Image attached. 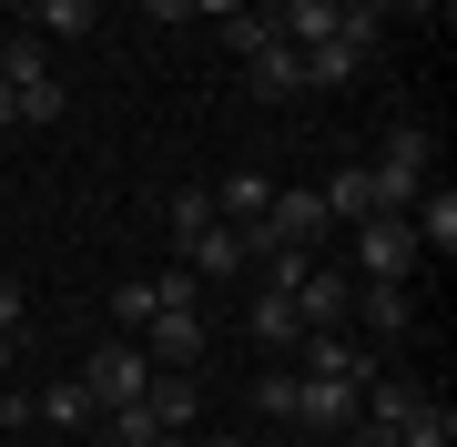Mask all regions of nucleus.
<instances>
[{"mask_svg": "<svg viewBox=\"0 0 457 447\" xmlns=\"http://www.w3.org/2000/svg\"><path fill=\"white\" fill-rule=\"evenodd\" d=\"M245 335L264 356H295V335H305V315H295V295H254L245 305Z\"/></svg>", "mask_w": 457, "mask_h": 447, "instance_id": "nucleus-15", "label": "nucleus"}, {"mask_svg": "<svg viewBox=\"0 0 457 447\" xmlns=\"http://www.w3.org/2000/svg\"><path fill=\"white\" fill-rule=\"evenodd\" d=\"M326 234H336L326 194H315V183H285V194L264 203V224H245V244H254V254H264V244H295V254H326Z\"/></svg>", "mask_w": 457, "mask_h": 447, "instance_id": "nucleus-2", "label": "nucleus"}, {"mask_svg": "<svg viewBox=\"0 0 457 447\" xmlns=\"http://www.w3.org/2000/svg\"><path fill=\"white\" fill-rule=\"evenodd\" d=\"M356 397H366L356 377H295V417H285V427L336 437V427H356Z\"/></svg>", "mask_w": 457, "mask_h": 447, "instance_id": "nucleus-6", "label": "nucleus"}, {"mask_svg": "<svg viewBox=\"0 0 457 447\" xmlns=\"http://www.w3.org/2000/svg\"><path fill=\"white\" fill-rule=\"evenodd\" d=\"M153 326V285H112V335H143Z\"/></svg>", "mask_w": 457, "mask_h": 447, "instance_id": "nucleus-22", "label": "nucleus"}, {"mask_svg": "<svg viewBox=\"0 0 457 447\" xmlns=\"http://www.w3.org/2000/svg\"><path fill=\"white\" fill-rule=\"evenodd\" d=\"M0 326H31V295H21V275H0Z\"/></svg>", "mask_w": 457, "mask_h": 447, "instance_id": "nucleus-26", "label": "nucleus"}, {"mask_svg": "<svg viewBox=\"0 0 457 447\" xmlns=\"http://www.w3.org/2000/svg\"><path fill=\"white\" fill-rule=\"evenodd\" d=\"M183 244V275H254V244H245V224H194V234H173Z\"/></svg>", "mask_w": 457, "mask_h": 447, "instance_id": "nucleus-7", "label": "nucleus"}, {"mask_svg": "<svg viewBox=\"0 0 457 447\" xmlns=\"http://www.w3.org/2000/svg\"><path fill=\"white\" fill-rule=\"evenodd\" d=\"M336 447H396L386 427H366V417H356V427H336Z\"/></svg>", "mask_w": 457, "mask_h": 447, "instance_id": "nucleus-28", "label": "nucleus"}, {"mask_svg": "<svg viewBox=\"0 0 457 447\" xmlns=\"http://www.w3.org/2000/svg\"><path fill=\"white\" fill-rule=\"evenodd\" d=\"M194 447H245V437H194Z\"/></svg>", "mask_w": 457, "mask_h": 447, "instance_id": "nucleus-34", "label": "nucleus"}, {"mask_svg": "<svg viewBox=\"0 0 457 447\" xmlns=\"http://www.w3.org/2000/svg\"><path fill=\"white\" fill-rule=\"evenodd\" d=\"M0 82H11L21 122H62V112H71V82L41 62V41H31V31H21V41H0Z\"/></svg>", "mask_w": 457, "mask_h": 447, "instance_id": "nucleus-3", "label": "nucleus"}, {"mask_svg": "<svg viewBox=\"0 0 457 447\" xmlns=\"http://www.w3.org/2000/svg\"><path fill=\"white\" fill-rule=\"evenodd\" d=\"M386 437H396V447H457V417H447V397H417Z\"/></svg>", "mask_w": 457, "mask_h": 447, "instance_id": "nucleus-18", "label": "nucleus"}, {"mask_svg": "<svg viewBox=\"0 0 457 447\" xmlns=\"http://www.w3.org/2000/svg\"><path fill=\"white\" fill-rule=\"evenodd\" d=\"M194 224H224V214H213L204 183H183V194H173V234H194Z\"/></svg>", "mask_w": 457, "mask_h": 447, "instance_id": "nucleus-24", "label": "nucleus"}, {"mask_svg": "<svg viewBox=\"0 0 457 447\" xmlns=\"http://www.w3.org/2000/svg\"><path fill=\"white\" fill-rule=\"evenodd\" d=\"M31 21H41V41H92L102 0H31Z\"/></svg>", "mask_w": 457, "mask_h": 447, "instance_id": "nucleus-20", "label": "nucleus"}, {"mask_svg": "<svg viewBox=\"0 0 457 447\" xmlns=\"http://www.w3.org/2000/svg\"><path fill=\"white\" fill-rule=\"evenodd\" d=\"M295 315H305V335H315V326H356V275L315 254V265H305V285H295Z\"/></svg>", "mask_w": 457, "mask_h": 447, "instance_id": "nucleus-8", "label": "nucleus"}, {"mask_svg": "<svg viewBox=\"0 0 457 447\" xmlns=\"http://www.w3.org/2000/svg\"><path fill=\"white\" fill-rule=\"evenodd\" d=\"M31 417H41V427H71V437H82V427H102V407H92V386H82V377L41 386V407H31Z\"/></svg>", "mask_w": 457, "mask_h": 447, "instance_id": "nucleus-17", "label": "nucleus"}, {"mask_svg": "<svg viewBox=\"0 0 457 447\" xmlns=\"http://www.w3.org/2000/svg\"><path fill=\"white\" fill-rule=\"evenodd\" d=\"M0 122H21V102H11V82H0Z\"/></svg>", "mask_w": 457, "mask_h": 447, "instance_id": "nucleus-33", "label": "nucleus"}, {"mask_svg": "<svg viewBox=\"0 0 457 447\" xmlns=\"http://www.w3.org/2000/svg\"><path fill=\"white\" fill-rule=\"evenodd\" d=\"M254 407H264V417H275V427H285V417H295V366H275V377L254 386Z\"/></svg>", "mask_w": 457, "mask_h": 447, "instance_id": "nucleus-25", "label": "nucleus"}, {"mask_svg": "<svg viewBox=\"0 0 457 447\" xmlns=\"http://www.w3.org/2000/svg\"><path fill=\"white\" fill-rule=\"evenodd\" d=\"M143 356H153V366H204V305H153Z\"/></svg>", "mask_w": 457, "mask_h": 447, "instance_id": "nucleus-9", "label": "nucleus"}, {"mask_svg": "<svg viewBox=\"0 0 457 447\" xmlns=\"http://www.w3.org/2000/svg\"><path fill=\"white\" fill-rule=\"evenodd\" d=\"M92 447H132V437H122V427H112V417H102V437H92Z\"/></svg>", "mask_w": 457, "mask_h": 447, "instance_id": "nucleus-32", "label": "nucleus"}, {"mask_svg": "<svg viewBox=\"0 0 457 447\" xmlns=\"http://www.w3.org/2000/svg\"><path fill=\"white\" fill-rule=\"evenodd\" d=\"M204 194H213V214H224V224H264L275 173H224V183H204Z\"/></svg>", "mask_w": 457, "mask_h": 447, "instance_id": "nucleus-16", "label": "nucleus"}, {"mask_svg": "<svg viewBox=\"0 0 457 447\" xmlns=\"http://www.w3.org/2000/svg\"><path fill=\"white\" fill-rule=\"evenodd\" d=\"M315 194H326V214H336V224H366V214H386V194H376V173H366V163H336L326 183H315Z\"/></svg>", "mask_w": 457, "mask_h": 447, "instance_id": "nucleus-12", "label": "nucleus"}, {"mask_svg": "<svg viewBox=\"0 0 457 447\" xmlns=\"http://www.w3.org/2000/svg\"><path fill=\"white\" fill-rule=\"evenodd\" d=\"M143 21H163V31H183V21H194V0H143Z\"/></svg>", "mask_w": 457, "mask_h": 447, "instance_id": "nucleus-27", "label": "nucleus"}, {"mask_svg": "<svg viewBox=\"0 0 457 447\" xmlns=\"http://www.w3.org/2000/svg\"><path fill=\"white\" fill-rule=\"evenodd\" d=\"M427 163H437V143H427L417 122H396V133L376 143V163H366V173H376V194H386V214H407V203L427 194Z\"/></svg>", "mask_w": 457, "mask_h": 447, "instance_id": "nucleus-5", "label": "nucleus"}, {"mask_svg": "<svg viewBox=\"0 0 457 447\" xmlns=\"http://www.w3.org/2000/svg\"><path fill=\"white\" fill-rule=\"evenodd\" d=\"M295 62H305V92H336V82H356L366 41H356V31H326V41H305V51H295Z\"/></svg>", "mask_w": 457, "mask_h": 447, "instance_id": "nucleus-11", "label": "nucleus"}, {"mask_svg": "<svg viewBox=\"0 0 457 447\" xmlns=\"http://www.w3.org/2000/svg\"><path fill=\"white\" fill-rule=\"evenodd\" d=\"M407 224H417V254H437V265L457 254V194L447 183H427V194L407 203Z\"/></svg>", "mask_w": 457, "mask_h": 447, "instance_id": "nucleus-13", "label": "nucleus"}, {"mask_svg": "<svg viewBox=\"0 0 457 447\" xmlns=\"http://www.w3.org/2000/svg\"><path fill=\"white\" fill-rule=\"evenodd\" d=\"M275 31H285L295 51H305V41H326V31H345V21H336V0H275Z\"/></svg>", "mask_w": 457, "mask_h": 447, "instance_id": "nucleus-19", "label": "nucleus"}, {"mask_svg": "<svg viewBox=\"0 0 457 447\" xmlns=\"http://www.w3.org/2000/svg\"><path fill=\"white\" fill-rule=\"evenodd\" d=\"M194 11H213V21H234V11H245V0H194Z\"/></svg>", "mask_w": 457, "mask_h": 447, "instance_id": "nucleus-31", "label": "nucleus"}, {"mask_svg": "<svg viewBox=\"0 0 457 447\" xmlns=\"http://www.w3.org/2000/svg\"><path fill=\"white\" fill-rule=\"evenodd\" d=\"M153 377H163V366L143 356V335H102V346H92V366H82V386H92V407H102V417L143 407V397H153Z\"/></svg>", "mask_w": 457, "mask_h": 447, "instance_id": "nucleus-1", "label": "nucleus"}, {"mask_svg": "<svg viewBox=\"0 0 457 447\" xmlns=\"http://www.w3.org/2000/svg\"><path fill=\"white\" fill-rule=\"evenodd\" d=\"M11 366H21V326H0V377H11Z\"/></svg>", "mask_w": 457, "mask_h": 447, "instance_id": "nucleus-30", "label": "nucleus"}, {"mask_svg": "<svg viewBox=\"0 0 457 447\" xmlns=\"http://www.w3.org/2000/svg\"><path fill=\"white\" fill-rule=\"evenodd\" d=\"M245 92H254V102H295V92H305V62H295V41L254 51V62H245Z\"/></svg>", "mask_w": 457, "mask_h": 447, "instance_id": "nucleus-14", "label": "nucleus"}, {"mask_svg": "<svg viewBox=\"0 0 457 447\" xmlns=\"http://www.w3.org/2000/svg\"><path fill=\"white\" fill-rule=\"evenodd\" d=\"M356 315H366L376 346H396V335L417 326V285H356Z\"/></svg>", "mask_w": 457, "mask_h": 447, "instance_id": "nucleus-10", "label": "nucleus"}, {"mask_svg": "<svg viewBox=\"0 0 457 447\" xmlns=\"http://www.w3.org/2000/svg\"><path fill=\"white\" fill-rule=\"evenodd\" d=\"M224 41H234V62H254V51H275L285 31H275V11H264V0H245V11L224 21Z\"/></svg>", "mask_w": 457, "mask_h": 447, "instance_id": "nucleus-21", "label": "nucleus"}, {"mask_svg": "<svg viewBox=\"0 0 457 447\" xmlns=\"http://www.w3.org/2000/svg\"><path fill=\"white\" fill-rule=\"evenodd\" d=\"M386 11H407V21H437V11H447V0H386Z\"/></svg>", "mask_w": 457, "mask_h": 447, "instance_id": "nucleus-29", "label": "nucleus"}, {"mask_svg": "<svg viewBox=\"0 0 457 447\" xmlns=\"http://www.w3.org/2000/svg\"><path fill=\"white\" fill-rule=\"evenodd\" d=\"M336 21H345V31L376 51V31H386V0H336Z\"/></svg>", "mask_w": 457, "mask_h": 447, "instance_id": "nucleus-23", "label": "nucleus"}, {"mask_svg": "<svg viewBox=\"0 0 457 447\" xmlns=\"http://www.w3.org/2000/svg\"><path fill=\"white\" fill-rule=\"evenodd\" d=\"M356 234V265L345 275H366V285H417V224L407 214H366V224H345Z\"/></svg>", "mask_w": 457, "mask_h": 447, "instance_id": "nucleus-4", "label": "nucleus"}]
</instances>
